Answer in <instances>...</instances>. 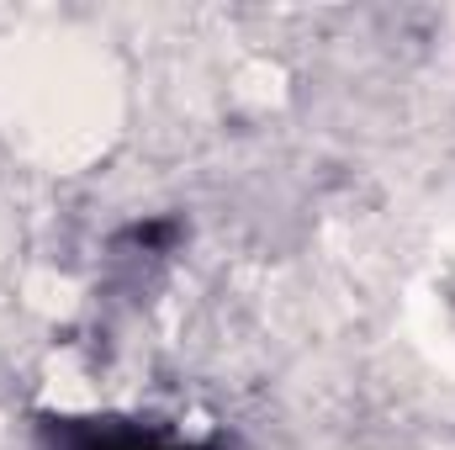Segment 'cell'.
<instances>
[{
    "label": "cell",
    "mask_w": 455,
    "mask_h": 450,
    "mask_svg": "<svg viewBox=\"0 0 455 450\" xmlns=\"http://www.w3.org/2000/svg\"><path fill=\"white\" fill-rule=\"evenodd\" d=\"M48 450H191V446H170L154 430L138 424H116V419H64L48 430Z\"/></svg>",
    "instance_id": "1"
}]
</instances>
